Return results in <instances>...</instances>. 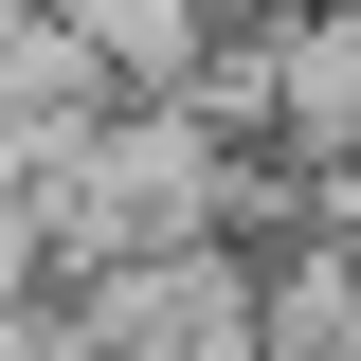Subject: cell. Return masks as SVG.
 <instances>
[{
	"label": "cell",
	"mask_w": 361,
	"mask_h": 361,
	"mask_svg": "<svg viewBox=\"0 0 361 361\" xmlns=\"http://www.w3.org/2000/svg\"><path fill=\"white\" fill-rule=\"evenodd\" d=\"M18 235H37V289L109 253H199V235H253V145H217L180 90H109L73 127L18 145Z\"/></svg>",
	"instance_id": "1"
},
{
	"label": "cell",
	"mask_w": 361,
	"mask_h": 361,
	"mask_svg": "<svg viewBox=\"0 0 361 361\" xmlns=\"http://www.w3.org/2000/svg\"><path fill=\"white\" fill-rule=\"evenodd\" d=\"M90 54V90H199V37H217V0H54Z\"/></svg>",
	"instance_id": "2"
}]
</instances>
